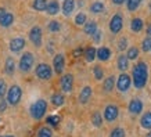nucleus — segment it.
<instances>
[{
	"mask_svg": "<svg viewBox=\"0 0 151 137\" xmlns=\"http://www.w3.org/2000/svg\"><path fill=\"white\" fill-rule=\"evenodd\" d=\"M33 64H35V58L32 53H24V55L19 60V69L22 72H28L33 67Z\"/></svg>",
	"mask_w": 151,
	"mask_h": 137,
	"instance_id": "20e7f679",
	"label": "nucleus"
},
{
	"mask_svg": "<svg viewBox=\"0 0 151 137\" xmlns=\"http://www.w3.org/2000/svg\"><path fill=\"white\" fill-rule=\"evenodd\" d=\"M146 137H151V132H150V133H148V134H147V136H146Z\"/></svg>",
	"mask_w": 151,
	"mask_h": 137,
	"instance_id": "de8ad7c7",
	"label": "nucleus"
},
{
	"mask_svg": "<svg viewBox=\"0 0 151 137\" xmlns=\"http://www.w3.org/2000/svg\"><path fill=\"white\" fill-rule=\"evenodd\" d=\"M92 123L96 126V128H100L101 123H103V118H101L100 112H94L92 116Z\"/></svg>",
	"mask_w": 151,
	"mask_h": 137,
	"instance_id": "c756f323",
	"label": "nucleus"
},
{
	"mask_svg": "<svg viewBox=\"0 0 151 137\" xmlns=\"http://www.w3.org/2000/svg\"><path fill=\"white\" fill-rule=\"evenodd\" d=\"M75 9V0H64V4H63V13L64 15H69Z\"/></svg>",
	"mask_w": 151,
	"mask_h": 137,
	"instance_id": "dca6fc26",
	"label": "nucleus"
},
{
	"mask_svg": "<svg viewBox=\"0 0 151 137\" xmlns=\"http://www.w3.org/2000/svg\"><path fill=\"white\" fill-rule=\"evenodd\" d=\"M29 39L32 42L33 44L39 47L42 44V29L39 27H33L31 29V32H29Z\"/></svg>",
	"mask_w": 151,
	"mask_h": 137,
	"instance_id": "9d476101",
	"label": "nucleus"
},
{
	"mask_svg": "<svg viewBox=\"0 0 151 137\" xmlns=\"http://www.w3.org/2000/svg\"><path fill=\"white\" fill-rule=\"evenodd\" d=\"M21 97H22V90L18 85H13L7 90V94H6V100L10 105H17L21 101Z\"/></svg>",
	"mask_w": 151,
	"mask_h": 137,
	"instance_id": "7ed1b4c3",
	"label": "nucleus"
},
{
	"mask_svg": "<svg viewBox=\"0 0 151 137\" xmlns=\"http://www.w3.org/2000/svg\"><path fill=\"white\" fill-rule=\"evenodd\" d=\"M53 67H54V71L55 73H61L64 71V67H65V60H64V55L63 54H57L53 60Z\"/></svg>",
	"mask_w": 151,
	"mask_h": 137,
	"instance_id": "9b49d317",
	"label": "nucleus"
},
{
	"mask_svg": "<svg viewBox=\"0 0 151 137\" xmlns=\"http://www.w3.org/2000/svg\"><path fill=\"white\" fill-rule=\"evenodd\" d=\"M36 76L39 79H42V80H49V79L51 78V75H53V71H51V68L49 67L47 64H39L36 67Z\"/></svg>",
	"mask_w": 151,
	"mask_h": 137,
	"instance_id": "39448f33",
	"label": "nucleus"
},
{
	"mask_svg": "<svg viewBox=\"0 0 151 137\" xmlns=\"http://www.w3.org/2000/svg\"><path fill=\"white\" fill-rule=\"evenodd\" d=\"M126 55H128L129 60H136L139 57V50L136 47H130L128 50V53H126Z\"/></svg>",
	"mask_w": 151,
	"mask_h": 137,
	"instance_id": "2f4dec72",
	"label": "nucleus"
},
{
	"mask_svg": "<svg viewBox=\"0 0 151 137\" xmlns=\"http://www.w3.org/2000/svg\"><path fill=\"white\" fill-rule=\"evenodd\" d=\"M96 57H97V50L94 49V47H89V49L85 50V58H86V61L92 62Z\"/></svg>",
	"mask_w": 151,
	"mask_h": 137,
	"instance_id": "5701e85b",
	"label": "nucleus"
},
{
	"mask_svg": "<svg viewBox=\"0 0 151 137\" xmlns=\"http://www.w3.org/2000/svg\"><path fill=\"white\" fill-rule=\"evenodd\" d=\"M103 10H104V4H103L101 1H96V3H93V4L90 6V11L94 13V14L101 13Z\"/></svg>",
	"mask_w": 151,
	"mask_h": 137,
	"instance_id": "c85d7f7f",
	"label": "nucleus"
},
{
	"mask_svg": "<svg viewBox=\"0 0 151 137\" xmlns=\"http://www.w3.org/2000/svg\"><path fill=\"white\" fill-rule=\"evenodd\" d=\"M93 72H94V76H96V79H103V76H104V71L101 69V67H99V65H96L94 67V69H93Z\"/></svg>",
	"mask_w": 151,
	"mask_h": 137,
	"instance_id": "c9c22d12",
	"label": "nucleus"
},
{
	"mask_svg": "<svg viewBox=\"0 0 151 137\" xmlns=\"http://www.w3.org/2000/svg\"><path fill=\"white\" fill-rule=\"evenodd\" d=\"M92 36H93V40L96 42V43H99V42L101 40V31H99V29H97V31L93 33Z\"/></svg>",
	"mask_w": 151,
	"mask_h": 137,
	"instance_id": "a19ab883",
	"label": "nucleus"
},
{
	"mask_svg": "<svg viewBox=\"0 0 151 137\" xmlns=\"http://www.w3.org/2000/svg\"><path fill=\"white\" fill-rule=\"evenodd\" d=\"M60 86H61V90L64 93H69L72 90V86H73V76L71 73L63 75V78L60 80Z\"/></svg>",
	"mask_w": 151,
	"mask_h": 137,
	"instance_id": "1a4fd4ad",
	"label": "nucleus"
},
{
	"mask_svg": "<svg viewBox=\"0 0 151 137\" xmlns=\"http://www.w3.org/2000/svg\"><path fill=\"white\" fill-rule=\"evenodd\" d=\"M6 13H7V11H6V9H3V7H0V19H1V17H3V15H4Z\"/></svg>",
	"mask_w": 151,
	"mask_h": 137,
	"instance_id": "c03bdc74",
	"label": "nucleus"
},
{
	"mask_svg": "<svg viewBox=\"0 0 151 137\" xmlns=\"http://www.w3.org/2000/svg\"><path fill=\"white\" fill-rule=\"evenodd\" d=\"M7 104H9V103H7V100H1V101H0V112H4Z\"/></svg>",
	"mask_w": 151,
	"mask_h": 137,
	"instance_id": "79ce46f5",
	"label": "nucleus"
},
{
	"mask_svg": "<svg viewBox=\"0 0 151 137\" xmlns=\"http://www.w3.org/2000/svg\"><path fill=\"white\" fill-rule=\"evenodd\" d=\"M90 97H92V87L85 86L79 93V103L81 104H86L87 101L90 100Z\"/></svg>",
	"mask_w": 151,
	"mask_h": 137,
	"instance_id": "4468645a",
	"label": "nucleus"
},
{
	"mask_svg": "<svg viewBox=\"0 0 151 137\" xmlns=\"http://www.w3.org/2000/svg\"><path fill=\"white\" fill-rule=\"evenodd\" d=\"M130 29L133 32H140L143 29V21L142 18H133L130 22Z\"/></svg>",
	"mask_w": 151,
	"mask_h": 137,
	"instance_id": "412c9836",
	"label": "nucleus"
},
{
	"mask_svg": "<svg viewBox=\"0 0 151 137\" xmlns=\"http://www.w3.org/2000/svg\"><path fill=\"white\" fill-rule=\"evenodd\" d=\"M150 9H151V3H150Z\"/></svg>",
	"mask_w": 151,
	"mask_h": 137,
	"instance_id": "8fccbe9b",
	"label": "nucleus"
},
{
	"mask_svg": "<svg viewBox=\"0 0 151 137\" xmlns=\"http://www.w3.org/2000/svg\"><path fill=\"white\" fill-rule=\"evenodd\" d=\"M129 67V58L128 55H119L118 57V68L121 71H125V69H128Z\"/></svg>",
	"mask_w": 151,
	"mask_h": 137,
	"instance_id": "4be33fe9",
	"label": "nucleus"
},
{
	"mask_svg": "<svg viewBox=\"0 0 151 137\" xmlns=\"http://www.w3.org/2000/svg\"><path fill=\"white\" fill-rule=\"evenodd\" d=\"M122 27H124V19H122V17H121L119 14H115L110 21V31L112 33H119L121 29H122Z\"/></svg>",
	"mask_w": 151,
	"mask_h": 137,
	"instance_id": "6e6552de",
	"label": "nucleus"
},
{
	"mask_svg": "<svg viewBox=\"0 0 151 137\" xmlns=\"http://www.w3.org/2000/svg\"><path fill=\"white\" fill-rule=\"evenodd\" d=\"M142 3V0H126V4H128L129 11H134L139 9V6Z\"/></svg>",
	"mask_w": 151,
	"mask_h": 137,
	"instance_id": "cd10ccee",
	"label": "nucleus"
},
{
	"mask_svg": "<svg viewBox=\"0 0 151 137\" xmlns=\"http://www.w3.org/2000/svg\"><path fill=\"white\" fill-rule=\"evenodd\" d=\"M47 0H33V9L36 11H45L47 9Z\"/></svg>",
	"mask_w": 151,
	"mask_h": 137,
	"instance_id": "b1692460",
	"label": "nucleus"
},
{
	"mask_svg": "<svg viewBox=\"0 0 151 137\" xmlns=\"http://www.w3.org/2000/svg\"><path fill=\"white\" fill-rule=\"evenodd\" d=\"M142 47H143V50L144 51H150L151 50V36H147L146 39L143 40Z\"/></svg>",
	"mask_w": 151,
	"mask_h": 137,
	"instance_id": "e433bc0d",
	"label": "nucleus"
},
{
	"mask_svg": "<svg viewBox=\"0 0 151 137\" xmlns=\"http://www.w3.org/2000/svg\"><path fill=\"white\" fill-rule=\"evenodd\" d=\"M83 31H85V33H86V35H90V36H92L93 33L97 31V24L94 22V21H89V22L85 24Z\"/></svg>",
	"mask_w": 151,
	"mask_h": 137,
	"instance_id": "6ab92c4d",
	"label": "nucleus"
},
{
	"mask_svg": "<svg viewBox=\"0 0 151 137\" xmlns=\"http://www.w3.org/2000/svg\"><path fill=\"white\" fill-rule=\"evenodd\" d=\"M147 79H148V68L146 62H139L134 65L132 72V80L136 89H143L146 86Z\"/></svg>",
	"mask_w": 151,
	"mask_h": 137,
	"instance_id": "f257e3e1",
	"label": "nucleus"
},
{
	"mask_svg": "<svg viewBox=\"0 0 151 137\" xmlns=\"http://www.w3.org/2000/svg\"><path fill=\"white\" fill-rule=\"evenodd\" d=\"M143 111V103L142 100L139 98H133L130 103H129V112L133 115H137Z\"/></svg>",
	"mask_w": 151,
	"mask_h": 137,
	"instance_id": "ddd939ff",
	"label": "nucleus"
},
{
	"mask_svg": "<svg viewBox=\"0 0 151 137\" xmlns=\"http://www.w3.org/2000/svg\"><path fill=\"white\" fill-rule=\"evenodd\" d=\"M47 28H49L50 32H58L60 29H61V27H60V24L57 22V21H50L49 25H47Z\"/></svg>",
	"mask_w": 151,
	"mask_h": 137,
	"instance_id": "f704fd0d",
	"label": "nucleus"
},
{
	"mask_svg": "<svg viewBox=\"0 0 151 137\" xmlns=\"http://www.w3.org/2000/svg\"><path fill=\"white\" fill-rule=\"evenodd\" d=\"M37 137H53V132H51L50 128H42L37 133Z\"/></svg>",
	"mask_w": 151,
	"mask_h": 137,
	"instance_id": "7c9ffc66",
	"label": "nucleus"
},
{
	"mask_svg": "<svg viewBox=\"0 0 151 137\" xmlns=\"http://www.w3.org/2000/svg\"><path fill=\"white\" fill-rule=\"evenodd\" d=\"M14 22V15L13 14H10V13H6L3 17H1V19H0V25L1 27H10L11 24Z\"/></svg>",
	"mask_w": 151,
	"mask_h": 137,
	"instance_id": "a211bd4d",
	"label": "nucleus"
},
{
	"mask_svg": "<svg viewBox=\"0 0 151 137\" xmlns=\"http://www.w3.org/2000/svg\"><path fill=\"white\" fill-rule=\"evenodd\" d=\"M46 111H47V103L45 100H37L32 104L29 112H31V116L35 121H40L46 115Z\"/></svg>",
	"mask_w": 151,
	"mask_h": 137,
	"instance_id": "f03ea898",
	"label": "nucleus"
},
{
	"mask_svg": "<svg viewBox=\"0 0 151 137\" xmlns=\"http://www.w3.org/2000/svg\"><path fill=\"white\" fill-rule=\"evenodd\" d=\"M46 122L49 125H51V126H57L60 122V118L58 116H49V118L46 119Z\"/></svg>",
	"mask_w": 151,
	"mask_h": 137,
	"instance_id": "4c0bfd02",
	"label": "nucleus"
},
{
	"mask_svg": "<svg viewBox=\"0 0 151 137\" xmlns=\"http://www.w3.org/2000/svg\"><path fill=\"white\" fill-rule=\"evenodd\" d=\"M110 137H125V130L122 128H115L112 129Z\"/></svg>",
	"mask_w": 151,
	"mask_h": 137,
	"instance_id": "473e14b6",
	"label": "nucleus"
},
{
	"mask_svg": "<svg viewBox=\"0 0 151 137\" xmlns=\"http://www.w3.org/2000/svg\"><path fill=\"white\" fill-rule=\"evenodd\" d=\"M47 14H50V15H55V14L60 13V4L57 1H50L49 4H47V9H46Z\"/></svg>",
	"mask_w": 151,
	"mask_h": 137,
	"instance_id": "f3484780",
	"label": "nucleus"
},
{
	"mask_svg": "<svg viewBox=\"0 0 151 137\" xmlns=\"http://www.w3.org/2000/svg\"><path fill=\"white\" fill-rule=\"evenodd\" d=\"M126 0H112V3L114 4H122V3H125Z\"/></svg>",
	"mask_w": 151,
	"mask_h": 137,
	"instance_id": "a18cd8bd",
	"label": "nucleus"
},
{
	"mask_svg": "<svg viewBox=\"0 0 151 137\" xmlns=\"http://www.w3.org/2000/svg\"><path fill=\"white\" fill-rule=\"evenodd\" d=\"M83 53V50L82 49H76V50L73 51V55H75V57H78V55H81Z\"/></svg>",
	"mask_w": 151,
	"mask_h": 137,
	"instance_id": "37998d69",
	"label": "nucleus"
},
{
	"mask_svg": "<svg viewBox=\"0 0 151 137\" xmlns=\"http://www.w3.org/2000/svg\"><path fill=\"white\" fill-rule=\"evenodd\" d=\"M119 115V110L116 105H107L104 110V119L107 121V122H114L115 119L118 118Z\"/></svg>",
	"mask_w": 151,
	"mask_h": 137,
	"instance_id": "0eeeda50",
	"label": "nucleus"
},
{
	"mask_svg": "<svg viewBox=\"0 0 151 137\" xmlns=\"http://www.w3.org/2000/svg\"><path fill=\"white\" fill-rule=\"evenodd\" d=\"M140 125L144 129H151V112H146L140 119Z\"/></svg>",
	"mask_w": 151,
	"mask_h": 137,
	"instance_id": "aec40b11",
	"label": "nucleus"
},
{
	"mask_svg": "<svg viewBox=\"0 0 151 137\" xmlns=\"http://www.w3.org/2000/svg\"><path fill=\"white\" fill-rule=\"evenodd\" d=\"M24 47H25V40L22 37H15V39L10 42V50L13 53H19Z\"/></svg>",
	"mask_w": 151,
	"mask_h": 137,
	"instance_id": "f8f14e48",
	"label": "nucleus"
},
{
	"mask_svg": "<svg viewBox=\"0 0 151 137\" xmlns=\"http://www.w3.org/2000/svg\"><path fill=\"white\" fill-rule=\"evenodd\" d=\"M111 57V50L108 47H100L97 50V58L100 61H107Z\"/></svg>",
	"mask_w": 151,
	"mask_h": 137,
	"instance_id": "2eb2a0df",
	"label": "nucleus"
},
{
	"mask_svg": "<svg viewBox=\"0 0 151 137\" xmlns=\"http://www.w3.org/2000/svg\"><path fill=\"white\" fill-rule=\"evenodd\" d=\"M1 137H14V136H1Z\"/></svg>",
	"mask_w": 151,
	"mask_h": 137,
	"instance_id": "09e8293b",
	"label": "nucleus"
},
{
	"mask_svg": "<svg viewBox=\"0 0 151 137\" xmlns=\"http://www.w3.org/2000/svg\"><path fill=\"white\" fill-rule=\"evenodd\" d=\"M4 94H7L6 93V82L3 79H0V100L4 97Z\"/></svg>",
	"mask_w": 151,
	"mask_h": 137,
	"instance_id": "58836bf2",
	"label": "nucleus"
},
{
	"mask_svg": "<svg viewBox=\"0 0 151 137\" xmlns=\"http://www.w3.org/2000/svg\"><path fill=\"white\" fill-rule=\"evenodd\" d=\"M14 71H15V62H14V60L11 57L6 60V73L7 75H13Z\"/></svg>",
	"mask_w": 151,
	"mask_h": 137,
	"instance_id": "393cba45",
	"label": "nucleus"
},
{
	"mask_svg": "<svg viewBox=\"0 0 151 137\" xmlns=\"http://www.w3.org/2000/svg\"><path fill=\"white\" fill-rule=\"evenodd\" d=\"M114 86H115V79H114V76H110V78H107L104 80L103 89H104V91H111L114 89Z\"/></svg>",
	"mask_w": 151,
	"mask_h": 137,
	"instance_id": "a878e982",
	"label": "nucleus"
},
{
	"mask_svg": "<svg viewBox=\"0 0 151 137\" xmlns=\"http://www.w3.org/2000/svg\"><path fill=\"white\" fill-rule=\"evenodd\" d=\"M130 85H132V78L129 76L128 73H121L118 78V82H116V87H118L119 91H122V93H125V91L129 90V87H130Z\"/></svg>",
	"mask_w": 151,
	"mask_h": 137,
	"instance_id": "423d86ee",
	"label": "nucleus"
},
{
	"mask_svg": "<svg viewBox=\"0 0 151 137\" xmlns=\"http://www.w3.org/2000/svg\"><path fill=\"white\" fill-rule=\"evenodd\" d=\"M64 96L63 94H53V97H51V103H53V105H55V107H61V105L64 104Z\"/></svg>",
	"mask_w": 151,
	"mask_h": 137,
	"instance_id": "bb28decb",
	"label": "nucleus"
},
{
	"mask_svg": "<svg viewBox=\"0 0 151 137\" xmlns=\"http://www.w3.org/2000/svg\"><path fill=\"white\" fill-rule=\"evenodd\" d=\"M126 46H128V40H126L125 37H122V39L119 40V44H118L119 50H125V49H126Z\"/></svg>",
	"mask_w": 151,
	"mask_h": 137,
	"instance_id": "ea45409f",
	"label": "nucleus"
},
{
	"mask_svg": "<svg viewBox=\"0 0 151 137\" xmlns=\"http://www.w3.org/2000/svg\"><path fill=\"white\" fill-rule=\"evenodd\" d=\"M147 36H151V24L147 25Z\"/></svg>",
	"mask_w": 151,
	"mask_h": 137,
	"instance_id": "49530a36",
	"label": "nucleus"
},
{
	"mask_svg": "<svg viewBox=\"0 0 151 137\" xmlns=\"http://www.w3.org/2000/svg\"><path fill=\"white\" fill-rule=\"evenodd\" d=\"M87 21H86V15L83 13H79L76 17H75V24L76 25H85Z\"/></svg>",
	"mask_w": 151,
	"mask_h": 137,
	"instance_id": "72a5a7b5",
	"label": "nucleus"
}]
</instances>
